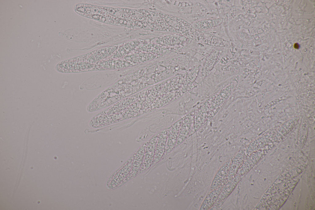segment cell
Masks as SVG:
<instances>
[{"instance_id":"obj_7","label":"cell","mask_w":315,"mask_h":210,"mask_svg":"<svg viewBox=\"0 0 315 210\" xmlns=\"http://www.w3.org/2000/svg\"><path fill=\"white\" fill-rule=\"evenodd\" d=\"M231 163L230 160L227 162L220 168L213 181L211 187L212 189L219 186L223 182L229 172Z\"/></svg>"},{"instance_id":"obj_14","label":"cell","mask_w":315,"mask_h":210,"mask_svg":"<svg viewBox=\"0 0 315 210\" xmlns=\"http://www.w3.org/2000/svg\"><path fill=\"white\" fill-rule=\"evenodd\" d=\"M294 47L296 49L298 48L299 45L297 43H295L294 45Z\"/></svg>"},{"instance_id":"obj_4","label":"cell","mask_w":315,"mask_h":210,"mask_svg":"<svg viewBox=\"0 0 315 210\" xmlns=\"http://www.w3.org/2000/svg\"><path fill=\"white\" fill-rule=\"evenodd\" d=\"M182 120L181 119L176 122L167 129V142L164 155L168 154L175 148Z\"/></svg>"},{"instance_id":"obj_1","label":"cell","mask_w":315,"mask_h":210,"mask_svg":"<svg viewBox=\"0 0 315 210\" xmlns=\"http://www.w3.org/2000/svg\"><path fill=\"white\" fill-rule=\"evenodd\" d=\"M192 36L197 42L214 46H228L229 42L222 38L209 34L204 33L198 30L193 29Z\"/></svg>"},{"instance_id":"obj_5","label":"cell","mask_w":315,"mask_h":210,"mask_svg":"<svg viewBox=\"0 0 315 210\" xmlns=\"http://www.w3.org/2000/svg\"><path fill=\"white\" fill-rule=\"evenodd\" d=\"M167 129L158 134L155 153L153 164H154L161 159L165 152L167 142Z\"/></svg>"},{"instance_id":"obj_11","label":"cell","mask_w":315,"mask_h":210,"mask_svg":"<svg viewBox=\"0 0 315 210\" xmlns=\"http://www.w3.org/2000/svg\"><path fill=\"white\" fill-rule=\"evenodd\" d=\"M100 51L102 57H106L109 55L107 50L106 49H102L100 50Z\"/></svg>"},{"instance_id":"obj_8","label":"cell","mask_w":315,"mask_h":210,"mask_svg":"<svg viewBox=\"0 0 315 210\" xmlns=\"http://www.w3.org/2000/svg\"><path fill=\"white\" fill-rule=\"evenodd\" d=\"M222 22V20L219 18L201 20L195 22L193 27L196 29L207 30L215 27Z\"/></svg>"},{"instance_id":"obj_2","label":"cell","mask_w":315,"mask_h":210,"mask_svg":"<svg viewBox=\"0 0 315 210\" xmlns=\"http://www.w3.org/2000/svg\"><path fill=\"white\" fill-rule=\"evenodd\" d=\"M158 134L148 141L146 147L142 163L138 175L144 172L152 165L155 153Z\"/></svg>"},{"instance_id":"obj_13","label":"cell","mask_w":315,"mask_h":210,"mask_svg":"<svg viewBox=\"0 0 315 210\" xmlns=\"http://www.w3.org/2000/svg\"><path fill=\"white\" fill-rule=\"evenodd\" d=\"M96 59H95L94 55H91L90 56L89 58L88 59V61L90 63H94L96 61Z\"/></svg>"},{"instance_id":"obj_3","label":"cell","mask_w":315,"mask_h":210,"mask_svg":"<svg viewBox=\"0 0 315 210\" xmlns=\"http://www.w3.org/2000/svg\"><path fill=\"white\" fill-rule=\"evenodd\" d=\"M148 141L142 146L133 156V160L131 168L126 177V181L138 175L142 163Z\"/></svg>"},{"instance_id":"obj_12","label":"cell","mask_w":315,"mask_h":210,"mask_svg":"<svg viewBox=\"0 0 315 210\" xmlns=\"http://www.w3.org/2000/svg\"><path fill=\"white\" fill-rule=\"evenodd\" d=\"M116 48V47L113 46L108 48L106 50L108 54L110 55L112 54Z\"/></svg>"},{"instance_id":"obj_9","label":"cell","mask_w":315,"mask_h":210,"mask_svg":"<svg viewBox=\"0 0 315 210\" xmlns=\"http://www.w3.org/2000/svg\"><path fill=\"white\" fill-rule=\"evenodd\" d=\"M221 190V187L219 186L210 192L204 200L200 209L206 210L211 207L217 199Z\"/></svg>"},{"instance_id":"obj_10","label":"cell","mask_w":315,"mask_h":210,"mask_svg":"<svg viewBox=\"0 0 315 210\" xmlns=\"http://www.w3.org/2000/svg\"><path fill=\"white\" fill-rule=\"evenodd\" d=\"M242 152H238L237 155L233 158L231 162L229 172L230 173V175L233 176L237 172L238 168L240 165L242 161L243 155Z\"/></svg>"},{"instance_id":"obj_6","label":"cell","mask_w":315,"mask_h":210,"mask_svg":"<svg viewBox=\"0 0 315 210\" xmlns=\"http://www.w3.org/2000/svg\"><path fill=\"white\" fill-rule=\"evenodd\" d=\"M191 119L189 118H186L182 119L175 147L181 144L187 138L191 128Z\"/></svg>"}]
</instances>
